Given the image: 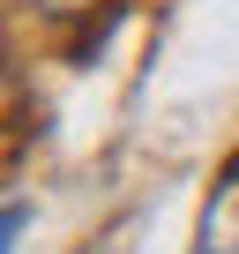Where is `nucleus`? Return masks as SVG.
<instances>
[{"label":"nucleus","instance_id":"1","mask_svg":"<svg viewBox=\"0 0 239 254\" xmlns=\"http://www.w3.org/2000/svg\"><path fill=\"white\" fill-rule=\"evenodd\" d=\"M38 8H53V15H75V8H90V0H38Z\"/></svg>","mask_w":239,"mask_h":254}]
</instances>
